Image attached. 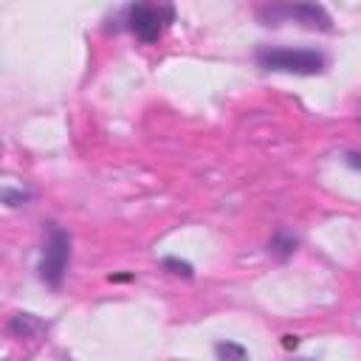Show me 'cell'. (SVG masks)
I'll list each match as a JSON object with an SVG mask.
<instances>
[{
	"label": "cell",
	"mask_w": 361,
	"mask_h": 361,
	"mask_svg": "<svg viewBox=\"0 0 361 361\" xmlns=\"http://www.w3.org/2000/svg\"><path fill=\"white\" fill-rule=\"evenodd\" d=\"M262 71L296 73V76H319L327 68V54L319 48H285V45H262L254 54Z\"/></svg>",
	"instance_id": "cell-1"
},
{
	"label": "cell",
	"mask_w": 361,
	"mask_h": 361,
	"mask_svg": "<svg viewBox=\"0 0 361 361\" xmlns=\"http://www.w3.org/2000/svg\"><path fill=\"white\" fill-rule=\"evenodd\" d=\"M68 262H71V234L56 226V223H45V243H42V251H39V262H37V276L42 285L48 288H62V279H65V271H68Z\"/></svg>",
	"instance_id": "cell-2"
},
{
	"label": "cell",
	"mask_w": 361,
	"mask_h": 361,
	"mask_svg": "<svg viewBox=\"0 0 361 361\" xmlns=\"http://www.w3.org/2000/svg\"><path fill=\"white\" fill-rule=\"evenodd\" d=\"M121 23L124 28L138 39V42H158L164 28L169 23H175V6H155V3H130L121 11Z\"/></svg>",
	"instance_id": "cell-3"
},
{
	"label": "cell",
	"mask_w": 361,
	"mask_h": 361,
	"mask_svg": "<svg viewBox=\"0 0 361 361\" xmlns=\"http://www.w3.org/2000/svg\"><path fill=\"white\" fill-rule=\"evenodd\" d=\"M257 17L262 25H282V23H299L310 31H330L333 20L324 6L319 3H271L259 6Z\"/></svg>",
	"instance_id": "cell-4"
},
{
	"label": "cell",
	"mask_w": 361,
	"mask_h": 361,
	"mask_svg": "<svg viewBox=\"0 0 361 361\" xmlns=\"http://www.w3.org/2000/svg\"><path fill=\"white\" fill-rule=\"evenodd\" d=\"M48 324L45 322H39L34 313H14L11 319H8V336H14V338H34L37 333H42Z\"/></svg>",
	"instance_id": "cell-5"
},
{
	"label": "cell",
	"mask_w": 361,
	"mask_h": 361,
	"mask_svg": "<svg viewBox=\"0 0 361 361\" xmlns=\"http://www.w3.org/2000/svg\"><path fill=\"white\" fill-rule=\"evenodd\" d=\"M296 245H299V237H296L293 231H288V228H276V231L271 234V240H268V254L276 257L279 262H285V259L296 251Z\"/></svg>",
	"instance_id": "cell-6"
},
{
	"label": "cell",
	"mask_w": 361,
	"mask_h": 361,
	"mask_svg": "<svg viewBox=\"0 0 361 361\" xmlns=\"http://www.w3.org/2000/svg\"><path fill=\"white\" fill-rule=\"evenodd\" d=\"M214 355H217V361H251V353L240 341H231V338L217 341L214 344Z\"/></svg>",
	"instance_id": "cell-7"
},
{
	"label": "cell",
	"mask_w": 361,
	"mask_h": 361,
	"mask_svg": "<svg viewBox=\"0 0 361 361\" xmlns=\"http://www.w3.org/2000/svg\"><path fill=\"white\" fill-rule=\"evenodd\" d=\"M161 268H164L166 274H172V276H180V279H192V276H195L192 262H186V259H180V257H164V259H161Z\"/></svg>",
	"instance_id": "cell-8"
},
{
	"label": "cell",
	"mask_w": 361,
	"mask_h": 361,
	"mask_svg": "<svg viewBox=\"0 0 361 361\" xmlns=\"http://www.w3.org/2000/svg\"><path fill=\"white\" fill-rule=\"evenodd\" d=\"M0 200H3V206H8V209H20V206H25V203L31 200V192H28V189H14V186H3Z\"/></svg>",
	"instance_id": "cell-9"
},
{
	"label": "cell",
	"mask_w": 361,
	"mask_h": 361,
	"mask_svg": "<svg viewBox=\"0 0 361 361\" xmlns=\"http://www.w3.org/2000/svg\"><path fill=\"white\" fill-rule=\"evenodd\" d=\"M344 161H347V166H353V169H358V172H361V152H358V149L344 152Z\"/></svg>",
	"instance_id": "cell-10"
},
{
	"label": "cell",
	"mask_w": 361,
	"mask_h": 361,
	"mask_svg": "<svg viewBox=\"0 0 361 361\" xmlns=\"http://www.w3.org/2000/svg\"><path fill=\"white\" fill-rule=\"evenodd\" d=\"M282 347L285 350H296L299 347V336H282Z\"/></svg>",
	"instance_id": "cell-11"
},
{
	"label": "cell",
	"mask_w": 361,
	"mask_h": 361,
	"mask_svg": "<svg viewBox=\"0 0 361 361\" xmlns=\"http://www.w3.org/2000/svg\"><path fill=\"white\" fill-rule=\"evenodd\" d=\"M133 279V274H113L110 276V282H130Z\"/></svg>",
	"instance_id": "cell-12"
},
{
	"label": "cell",
	"mask_w": 361,
	"mask_h": 361,
	"mask_svg": "<svg viewBox=\"0 0 361 361\" xmlns=\"http://www.w3.org/2000/svg\"><path fill=\"white\" fill-rule=\"evenodd\" d=\"M299 361H316V358H299Z\"/></svg>",
	"instance_id": "cell-13"
}]
</instances>
